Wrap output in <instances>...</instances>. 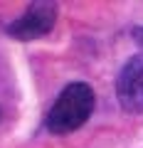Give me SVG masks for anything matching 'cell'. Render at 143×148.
I'll list each match as a JSON object with an SVG mask.
<instances>
[{
	"instance_id": "7a4b0ae2",
	"label": "cell",
	"mask_w": 143,
	"mask_h": 148,
	"mask_svg": "<svg viewBox=\"0 0 143 148\" xmlns=\"http://www.w3.org/2000/svg\"><path fill=\"white\" fill-rule=\"evenodd\" d=\"M54 22H57V3L40 0V3L27 5V10L15 22L8 25V35L20 40V42H32V40L49 35Z\"/></svg>"
},
{
	"instance_id": "277c9868",
	"label": "cell",
	"mask_w": 143,
	"mask_h": 148,
	"mask_svg": "<svg viewBox=\"0 0 143 148\" xmlns=\"http://www.w3.org/2000/svg\"><path fill=\"white\" fill-rule=\"evenodd\" d=\"M131 35H133V40H136V42L143 47V25H136V27L131 30Z\"/></svg>"
},
{
	"instance_id": "3957f363",
	"label": "cell",
	"mask_w": 143,
	"mask_h": 148,
	"mask_svg": "<svg viewBox=\"0 0 143 148\" xmlns=\"http://www.w3.org/2000/svg\"><path fill=\"white\" fill-rule=\"evenodd\" d=\"M116 96L126 114H143V54H133L121 67Z\"/></svg>"
},
{
	"instance_id": "6da1fadb",
	"label": "cell",
	"mask_w": 143,
	"mask_h": 148,
	"mask_svg": "<svg viewBox=\"0 0 143 148\" xmlns=\"http://www.w3.org/2000/svg\"><path fill=\"white\" fill-rule=\"evenodd\" d=\"M94 101L96 96L89 84H84V82L67 84L54 99L52 109L47 111V119H44L47 131L62 136V133H72L81 128L94 111Z\"/></svg>"
}]
</instances>
